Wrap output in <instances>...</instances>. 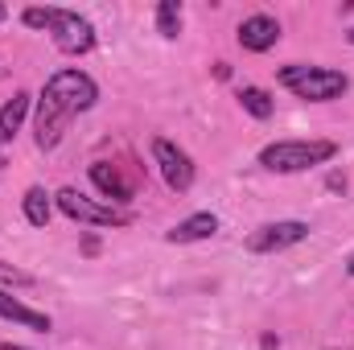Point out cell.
Masks as SVG:
<instances>
[{"label": "cell", "instance_id": "6da1fadb", "mask_svg": "<svg viewBox=\"0 0 354 350\" xmlns=\"http://www.w3.org/2000/svg\"><path fill=\"white\" fill-rule=\"evenodd\" d=\"M95 99H99V87H95L91 75H83V71H58L41 87V95H37V124H33L37 128V149H58L66 124L79 111L95 107Z\"/></svg>", "mask_w": 354, "mask_h": 350}, {"label": "cell", "instance_id": "7a4b0ae2", "mask_svg": "<svg viewBox=\"0 0 354 350\" xmlns=\"http://www.w3.org/2000/svg\"><path fill=\"white\" fill-rule=\"evenodd\" d=\"M338 157L334 140H276L260 153V165L268 174H305L313 165H326Z\"/></svg>", "mask_w": 354, "mask_h": 350}, {"label": "cell", "instance_id": "3957f363", "mask_svg": "<svg viewBox=\"0 0 354 350\" xmlns=\"http://www.w3.org/2000/svg\"><path fill=\"white\" fill-rule=\"evenodd\" d=\"M280 87H288L297 99H309V103H330V99L346 95L351 79L342 71H330V66L292 62V66H280Z\"/></svg>", "mask_w": 354, "mask_h": 350}, {"label": "cell", "instance_id": "277c9868", "mask_svg": "<svg viewBox=\"0 0 354 350\" xmlns=\"http://www.w3.org/2000/svg\"><path fill=\"white\" fill-rule=\"evenodd\" d=\"M54 202H58V210H62L66 219H75V223H91V227H128V223H132L128 210L107 206V202H95L87 194H79L75 185H62V190L54 194Z\"/></svg>", "mask_w": 354, "mask_h": 350}, {"label": "cell", "instance_id": "5b68a950", "mask_svg": "<svg viewBox=\"0 0 354 350\" xmlns=\"http://www.w3.org/2000/svg\"><path fill=\"white\" fill-rule=\"evenodd\" d=\"M46 33L54 37V46L62 50V54H91L95 50V25H91L87 17H79L75 8H50V25H46Z\"/></svg>", "mask_w": 354, "mask_h": 350}, {"label": "cell", "instance_id": "8992f818", "mask_svg": "<svg viewBox=\"0 0 354 350\" xmlns=\"http://www.w3.org/2000/svg\"><path fill=\"white\" fill-rule=\"evenodd\" d=\"M301 239H309V223L301 219H280V223H264L248 235V252L256 256H272V252H284V248H297Z\"/></svg>", "mask_w": 354, "mask_h": 350}, {"label": "cell", "instance_id": "52a82bcc", "mask_svg": "<svg viewBox=\"0 0 354 350\" xmlns=\"http://www.w3.org/2000/svg\"><path fill=\"white\" fill-rule=\"evenodd\" d=\"M153 161H157V169H161L165 185H169L174 194H185V190L194 185V161H189L185 149H177L174 140L157 136V140H153Z\"/></svg>", "mask_w": 354, "mask_h": 350}, {"label": "cell", "instance_id": "ba28073f", "mask_svg": "<svg viewBox=\"0 0 354 350\" xmlns=\"http://www.w3.org/2000/svg\"><path fill=\"white\" fill-rule=\"evenodd\" d=\"M276 42H280V21H276V17H268V12L243 17V25H239V46H243V50L264 54Z\"/></svg>", "mask_w": 354, "mask_h": 350}, {"label": "cell", "instance_id": "9c48e42d", "mask_svg": "<svg viewBox=\"0 0 354 350\" xmlns=\"http://www.w3.org/2000/svg\"><path fill=\"white\" fill-rule=\"evenodd\" d=\"M91 181H95V190L107 198V206H120V210H124V206L132 202V185L124 181V174H120L111 161H95V165H91Z\"/></svg>", "mask_w": 354, "mask_h": 350}, {"label": "cell", "instance_id": "30bf717a", "mask_svg": "<svg viewBox=\"0 0 354 350\" xmlns=\"http://www.w3.org/2000/svg\"><path fill=\"white\" fill-rule=\"evenodd\" d=\"M214 231H218V219H214L210 210H198V214L181 219L165 239H169V243H202V239H210Z\"/></svg>", "mask_w": 354, "mask_h": 350}, {"label": "cell", "instance_id": "8fae6325", "mask_svg": "<svg viewBox=\"0 0 354 350\" xmlns=\"http://www.w3.org/2000/svg\"><path fill=\"white\" fill-rule=\"evenodd\" d=\"M0 317H8V322H17V326H29V330H54V322L46 317V313H37V309H29V305H21L12 293H4L0 288Z\"/></svg>", "mask_w": 354, "mask_h": 350}, {"label": "cell", "instance_id": "7c38bea8", "mask_svg": "<svg viewBox=\"0 0 354 350\" xmlns=\"http://www.w3.org/2000/svg\"><path fill=\"white\" fill-rule=\"evenodd\" d=\"M29 103H33V95L17 91V95L0 107V145H8V140L21 132V124H25V116H29Z\"/></svg>", "mask_w": 354, "mask_h": 350}, {"label": "cell", "instance_id": "4fadbf2b", "mask_svg": "<svg viewBox=\"0 0 354 350\" xmlns=\"http://www.w3.org/2000/svg\"><path fill=\"white\" fill-rule=\"evenodd\" d=\"M21 206H25V219H29L33 227H46L50 214H54V202H50V194H46L41 185H29L25 198H21Z\"/></svg>", "mask_w": 354, "mask_h": 350}, {"label": "cell", "instance_id": "5bb4252c", "mask_svg": "<svg viewBox=\"0 0 354 350\" xmlns=\"http://www.w3.org/2000/svg\"><path fill=\"white\" fill-rule=\"evenodd\" d=\"M239 103H243V111L252 120H272V111H276V103H272V95L264 87H243L239 91Z\"/></svg>", "mask_w": 354, "mask_h": 350}, {"label": "cell", "instance_id": "9a60e30c", "mask_svg": "<svg viewBox=\"0 0 354 350\" xmlns=\"http://www.w3.org/2000/svg\"><path fill=\"white\" fill-rule=\"evenodd\" d=\"M157 33L174 42L181 33V0H161L157 4Z\"/></svg>", "mask_w": 354, "mask_h": 350}, {"label": "cell", "instance_id": "2e32d148", "mask_svg": "<svg viewBox=\"0 0 354 350\" xmlns=\"http://www.w3.org/2000/svg\"><path fill=\"white\" fill-rule=\"evenodd\" d=\"M0 280L4 284H33V276L21 272V268H12V264H0Z\"/></svg>", "mask_w": 354, "mask_h": 350}, {"label": "cell", "instance_id": "e0dca14e", "mask_svg": "<svg viewBox=\"0 0 354 350\" xmlns=\"http://www.w3.org/2000/svg\"><path fill=\"white\" fill-rule=\"evenodd\" d=\"M326 185L338 194V190H346V177H342V174H330V181H326Z\"/></svg>", "mask_w": 354, "mask_h": 350}, {"label": "cell", "instance_id": "ac0fdd59", "mask_svg": "<svg viewBox=\"0 0 354 350\" xmlns=\"http://www.w3.org/2000/svg\"><path fill=\"white\" fill-rule=\"evenodd\" d=\"M0 350H33V347H17V342H4Z\"/></svg>", "mask_w": 354, "mask_h": 350}, {"label": "cell", "instance_id": "d6986e66", "mask_svg": "<svg viewBox=\"0 0 354 350\" xmlns=\"http://www.w3.org/2000/svg\"><path fill=\"white\" fill-rule=\"evenodd\" d=\"M346 272H351V276H354V256H351V260H346Z\"/></svg>", "mask_w": 354, "mask_h": 350}, {"label": "cell", "instance_id": "ffe728a7", "mask_svg": "<svg viewBox=\"0 0 354 350\" xmlns=\"http://www.w3.org/2000/svg\"><path fill=\"white\" fill-rule=\"evenodd\" d=\"M4 17H8V8H4V4H0V21H4Z\"/></svg>", "mask_w": 354, "mask_h": 350}, {"label": "cell", "instance_id": "44dd1931", "mask_svg": "<svg viewBox=\"0 0 354 350\" xmlns=\"http://www.w3.org/2000/svg\"><path fill=\"white\" fill-rule=\"evenodd\" d=\"M346 42H351V46H354V29H351V33H346Z\"/></svg>", "mask_w": 354, "mask_h": 350}]
</instances>
